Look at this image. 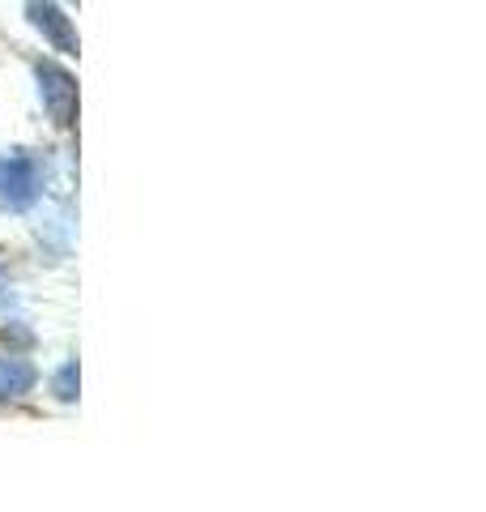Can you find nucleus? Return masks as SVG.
Masks as SVG:
<instances>
[{
    "instance_id": "nucleus-3",
    "label": "nucleus",
    "mask_w": 486,
    "mask_h": 512,
    "mask_svg": "<svg viewBox=\"0 0 486 512\" xmlns=\"http://www.w3.org/2000/svg\"><path fill=\"white\" fill-rule=\"evenodd\" d=\"M26 18L60 56H77V30L69 18H64V9L56 0H26Z\"/></svg>"
},
{
    "instance_id": "nucleus-4",
    "label": "nucleus",
    "mask_w": 486,
    "mask_h": 512,
    "mask_svg": "<svg viewBox=\"0 0 486 512\" xmlns=\"http://www.w3.org/2000/svg\"><path fill=\"white\" fill-rule=\"evenodd\" d=\"M35 384H39V367L30 359H18V355L0 359V406L22 402L26 393H35Z\"/></svg>"
},
{
    "instance_id": "nucleus-1",
    "label": "nucleus",
    "mask_w": 486,
    "mask_h": 512,
    "mask_svg": "<svg viewBox=\"0 0 486 512\" xmlns=\"http://www.w3.org/2000/svg\"><path fill=\"white\" fill-rule=\"evenodd\" d=\"M43 175L26 154H0V214H22L39 201Z\"/></svg>"
},
{
    "instance_id": "nucleus-2",
    "label": "nucleus",
    "mask_w": 486,
    "mask_h": 512,
    "mask_svg": "<svg viewBox=\"0 0 486 512\" xmlns=\"http://www.w3.org/2000/svg\"><path fill=\"white\" fill-rule=\"evenodd\" d=\"M35 82H39V99L47 107V116H52L60 128H69L77 116V77L56 60H39Z\"/></svg>"
},
{
    "instance_id": "nucleus-5",
    "label": "nucleus",
    "mask_w": 486,
    "mask_h": 512,
    "mask_svg": "<svg viewBox=\"0 0 486 512\" xmlns=\"http://www.w3.org/2000/svg\"><path fill=\"white\" fill-rule=\"evenodd\" d=\"M77 359H64L56 372H52V393H56V402H77Z\"/></svg>"
}]
</instances>
